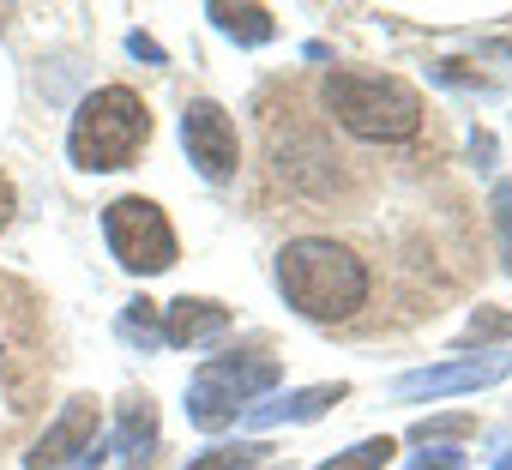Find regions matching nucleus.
Returning a JSON list of instances; mask_svg holds the SVG:
<instances>
[{
	"label": "nucleus",
	"instance_id": "nucleus-1",
	"mask_svg": "<svg viewBox=\"0 0 512 470\" xmlns=\"http://www.w3.org/2000/svg\"><path fill=\"white\" fill-rule=\"evenodd\" d=\"M314 109L326 127L362 151H422L428 139V103L410 79L374 73V67H332L314 91Z\"/></svg>",
	"mask_w": 512,
	"mask_h": 470
},
{
	"label": "nucleus",
	"instance_id": "nucleus-2",
	"mask_svg": "<svg viewBox=\"0 0 512 470\" xmlns=\"http://www.w3.org/2000/svg\"><path fill=\"white\" fill-rule=\"evenodd\" d=\"M49 380H55L49 314L25 278L0 272V452L25 440V428L49 398Z\"/></svg>",
	"mask_w": 512,
	"mask_h": 470
},
{
	"label": "nucleus",
	"instance_id": "nucleus-3",
	"mask_svg": "<svg viewBox=\"0 0 512 470\" xmlns=\"http://www.w3.org/2000/svg\"><path fill=\"white\" fill-rule=\"evenodd\" d=\"M284 302L314 326H350L374 302V260L344 235H296L278 254Z\"/></svg>",
	"mask_w": 512,
	"mask_h": 470
},
{
	"label": "nucleus",
	"instance_id": "nucleus-4",
	"mask_svg": "<svg viewBox=\"0 0 512 470\" xmlns=\"http://www.w3.org/2000/svg\"><path fill=\"white\" fill-rule=\"evenodd\" d=\"M145 145H151V109H145V97L127 91V85L91 91V97L79 103V115H73V133H67L73 163H79V169H97V175H103V169H127Z\"/></svg>",
	"mask_w": 512,
	"mask_h": 470
},
{
	"label": "nucleus",
	"instance_id": "nucleus-5",
	"mask_svg": "<svg viewBox=\"0 0 512 470\" xmlns=\"http://www.w3.org/2000/svg\"><path fill=\"white\" fill-rule=\"evenodd\" d=\"M278 374H284L278 356H260V350L199 362V374H193V386H187V416H193V428H205V434L229 428L253 398L278 386Z\"/></svg>",
	"mask_w": 512,
	"mask_h": 470
},
{
	"label": "nucleus",
	"instance_id": "nucleus-6",
	"mask_svg": "<svg viewBox=\"0 0 512 470\" xmlns=\"http://www.w3.org/2000/svg\"><path fill=\"white\" fill-rule=\"evenodd\" d=\"M103 235H109L115 260H121L127 272H139V278L175 266V229H169V217H163L151 199H139V193H127V199H115V205L103 211Z\"/></svg>",
	"mask_w": 512,
	"mask_h": 470
},
{
	"label": "nucleus",
	"instance_id": "nucleus-7",
	"mask_svg": "<svg viewBox=\"0 0 512 470\" xmlns=\"http://www.w3.org/2000/svg\"><path fill=\"white\" fill-rule=\"evenodd\" d=\"M97 428H103L97 398L91 392L67 398L61 416H55V428L25 452V470H85V464H97Z\"/></svg>",
	"mask_w": 512,
	"mask_h": 470
},
{
	"label": "nucleus",
	"instance_id": "nucleus-8",
	"mask_svg": "<svg viewBox=\"0 0 512 470\" xmlns=\"http://www.w3.org/2000/svg\"><path fill=\"white\" fill-rule=\"evenodd\" d=\"M181 139H187V157H193V169H199L205 181H229V175H235V163H241L235 121H229L211 97H199V103L181 109Z\"/></svg>",
	"mask_w": 512,
	"mask_h": 470
},
{
	"label": "nucleus",
	"instance_id": "nucleus-9",
	"mask_svg": "<svg viewBox=\"0 0 512 470\" xmlns=\"http://www.w3.org/2000/svg\"><path fill=\"white\" fill-rule=\"evenodd\" d=\"M512 374V356H464V362H440V368H416L392 380V398H446V392H476Z\"/></svg>",
	"mask_w": 512,
	"mask_h": 470
},
{
	"label": "nucleus",
	"instance_id": "nucleus-10",
	"mask_svg": "<svg viewBox=\"0 0 512 470\" xmlns=\"http://www.w3.org/2000/svg\"><path fill=\"white\" fill-rule=\"evenodd\" d=\"M223 332H229V308L211 302V296H181V302L163 308V344L187 350V344H211Z\"/></svg>",
	"mask_w": 512,
	"mask_h": 470
},
{
	"label": "nucleus",
	"instance_id": "nucleus-11",
	"mask_svg": "<svg viewBox=\"0 0 512 470\" xmlns=\"http://www.w3.org/2000/svg\"><path fill=\"white\" fill-rule=\"evenodd\" d=\"M115 452L127 470H151L157 464V404L145 392H133L121 404V422H115Z\"/></svg>",
	"mask_w": 512,
	"mask_h": 470
},
{
	"label": "nucleus",
	"instance_id": "nucleus-12",
	"mask_svg": "<svg viewBox=\"0 0 512 470\" xmlns=\"http://www.w3.org/2000/svg\"><path fill=\"white\" fill-rule=\"evenodd\" d=\"M338 398H350V386H308V392H290V398H278V404H247V422H253V428L314 422V416H326V404H338Z\"/></svg>",
	"mask_w": 512,
	"mask_h": 470
},
{
	"label": "nucleus",
	"instance_id": "nucleus-13",
	"mask_svg": "<svg viewBox=\"0 0 512 470\" xmlns=\"http://www.w3.org/2000/svg\"><path fill=\"white\" fill-rule=\"evenodd\" d=\"M211 19H217V31H229L235 43H272V31H278L266 7H223V0H217Z\"/></svg>",
	"mask_w": 512,
	"mask_h": 470
},
{
	"label": "nucleus",
	"instance_id": "nucleus-14",
	"mask_svg": "<svg viewBox=\"0 0 512 470\" xmlns=\"http://www.w3.org/2000/svg\"><path fill=\"white\" fill-rule=\"evenodd\" d=\"M121 338L127 344H139V350H157L163 344V326H157V302H127V314H121Z\"/></svg>",
	"mask_w": 512,
	"mask_h": 470
},
{
	"label": "nucleus",
	"instance_id": "nucleus-15",
	"mask_svg": "<svg viewBox=\"0 0 512 470\" xmlns=\"http://www.w3.org/2000/svg\"><path fill=\"white\" fill-rule=\"evenodd\" d=\"M266 452H272V446H260V440H253V446H211V452H199L187 470H253Z\"/></svg>",
	"mask_w": 512,
	"mask_h": 470
},
{
	"label": "nucleus",
	"instance_id": "nucleus-16",
	"mask_svg": "<svg viewBox=\"0 0 512 470\" xmlns=\"http://www.w3.org/2000/svg\"><path fill=\"white\" fill-rule=\"evenodd\" d=\"M392 452H398V446L380 434V440H362V446L338 452V458H332V464H320V470H386V464H392Z\"/></svg>",
	"mask_w": 512,
	"mask_h": 470
},
{
	"label": "nucleus",
	"instance_id": "nucleus-17",
	"mask_svg": "<svg viewBox=\"0 0 512 470\" xmlns=\"http://www.w3.org/2000/svg\"><path fill=\"white\" fill-rule=\"evenodd\" d=\"M500 338H512V314L506 308H476L470 326H464V344L476 350V344H500Z\"/></svg>",
	"mask_w": 512,
	"mask_h": 470
},
{
	"label": "nucleus",
	"instance_id": "nucleus-18",
	"mask_svg": "<svg viewBox=\"0 0 512 470\" xmlns=\"http://www.w3.org/2000/svg\"><path fill=\"white\" fill-rule=\"evenodd\" d=\"M488 211H494V229H500V266L512 272V181H494Z\"/></svg>",
	"mask_w": 512,
	"mask_h": 470
},
{
	"label": "nucleus",
	"instance_id": "nucleus-19",
	"mask_svg": "<svg viewBox=\"0 0 512 470\" xmlns=\"http://www.w3.org/2000/svg\"><path fill=\"white\" fill-rule=\"evenodd\" d=\"M410 434H416L422 446H428V440H464V434H476V416H428V422H416Z\"/></svg>",
	"mask_w": 512,
	"mask_h": 470
},
{
	"label": "nucleus",
	"instance_id": "nucleus-20",
	"mask_svg": "<svg viewBox=\"0 0 512 470\" xmlns=\"http://www.w3.org/2000/svg\"><path fill=\"white\" fill-rule=\"evenodd\" d=\"M410 470H464V452L434 446V452H416V458H410Z\"/></svg>",
	"mask_w": 512,
	"mask_h": 470
},
{
	"label": "nucleus",
	"instance_id": "nucleus-21",
	"mask_svg": "<svg viewBox=\"0 0 512 470\" xmlns=\"http://www.w3.org/2000/svg\"><path fill=\"white\" fill-rule=\"evenodd\" d=\"M13 211H19V193H13V181H7V175H0V229L13 223Z\"/></svg>",
	"mask_w": 512,
	"mask_h": 470
},
{
	"label": "nucleus",
	"instance_id": "nucleus-22",
	"mask_svg": "<svg viewBox=\"0 0 512 470\" xmlns=\"http://www.w3.org/2000/svg\"><path fill=\"white\" fill-rule=\"evenodd\" d=\"M7 19H13V13H7V7H0V31H7Z\"/></svg>",
	"mask_w": 512,
	"mask_h": 470
},
{
	"label": "nucleus",
	"instance_id": "nucleus-23",
	"mask_svg": "<svg viewBox=\"0 0 512 470\" xmlns=\"http://www.w3.org/2000/svg\"><path fill=\"white\" fill-rule=\"evenodd\" d=\"M494 470H512V458H500V464H494Z\"/></svg>",
	"mask_w": 512,
	"mask_h": 470
}]
</instances>
